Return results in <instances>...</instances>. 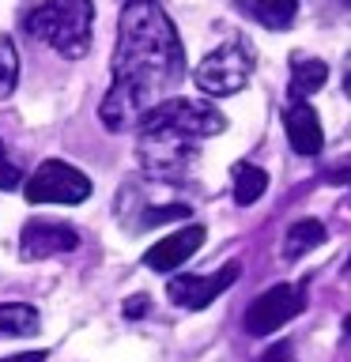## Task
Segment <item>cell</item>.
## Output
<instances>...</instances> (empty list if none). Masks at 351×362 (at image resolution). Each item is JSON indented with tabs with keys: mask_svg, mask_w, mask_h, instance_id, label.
I'll return each mask as SVG.
<instances>
[{
	"mask_svg": "<svg viewBox=\"0 0 351 362\" xmlns=\"http://www.w3.org/2000/svg\"><path fill=\"white\" fill-rule=\"evenodd\" d=\"M328 79V64L313 61V57H294L291 61V83H287V102L291 98H310L313 90H321V83Z\"/></svg>",
	"mask_w": 351,
	"mask_h": 362,
	"instance_id": "12",
	"label": "cell"
},
{
	"mask_svg": "<svg viewBox=\"0 0 351 362\" xmlns=\"http://www.w3.org/2000/svg\"><path fill=\"white\" fill-rule=\"evenodd\" d=\"M147 310V298H144V294H136V298H129V305H125V313H129V317H140Z\"/></svg>",
	"mask_w": 351,
	"mask_h": 362,
	"instance_id": "21",
	"label": "cell"
},
{
	"mask_svg": "<svg viewBox=\"0 0 351 362\" xmlns=\"http://www.w3.org/2000/svg\"><path fill=\"white\" fill-rule=\"evenodd\" d=\"M238 276H242V264L231 260V264H223L219 272H212V276H174L166 283V298L181 305V310H204V305H212L226 287H234Z\"/></svg>",
	"mask_w": 351,
	"mask_h": 362,
	"instance_id": "7",
	"label": "cell"
},
{
	"mask_svg": "<svg viewBox=\"0 0 351 362\" xmlns=\"http://www.w3.org/2000/svg\"><path fill=\"white\" fill-rule=\"evenodd\" d=\"M344 276L351 279V257H347V264H344Z\"/></svg>",
	"mask_w": 351,
	"mask_h": 362,
	"instance_id": "24",
	"label": "cell"
},
{
	"mask_svg": "<svg viewBox=\"0 0 351 362\" xmlns=\"http://www.w3.org/2000/svg\"><path fill=\"white\" fill-rule=\"evenodd\" d=\"M231 185H234V204H242V208H249L253 200L265 197L268 189V174L253 163H234L231 170Z\"/></svg>",
	"mask_w": 351,
	"mask_h": 362,
	"instance_id": "14",
	"label": "cell"
},
{
	"mask_svg": "<svg viewBox=\"0 0 351 362\" xmlns=\"http://www.w3.org/2000/svg\"><path fill=\"white\" fill-rule=\"evenodd\" d=\"M23 185V170H19V163L8 155V147H4V140H0V189L4 192H11V189H19Z\"/></svg>",
	"mask_w": 351,
	"mask_h": 362,
	"instance_id": "17",
	"label": "cell"
},
{
	"mask_svg": "<svg viewBox=\"0 0 351 362\" xmlns=\"http://www.w3.org/2000/svg\"><path fill=\"white\" fill-rule=\"evenodd\" d=\"M249 76H253V53H249L246 42L234 38L204 57L197 72H192V83L212 98H226V95H238L249 83Z\"/></svg>",
	"mask_w": 351,
	"mask_h": 362,
	"instance_id": "4",
	"label": "cell"
},
{
	"mask_svg": "<svg viewBox=\"0 0 351 362\" xmlns=\"http://www.w3.org/2000/svg\"><path fill=\"white\" fill-rule=\"evenodd\" d=\"M30 38L45 42L64 61H79L91 49V27H95V0H38L23 16Z\"/></svg>",
	"mask_w": 351,
	"mask_h": 362,
	"instance_id": "3",
	"label": "cell"
},
{
	"mask_svg": "<svg viewBox=\"0 0 351 362\" xmlns=\"http://www.w3.org/2000/svg\"><path fill=\"white\" fill-rule=\"evenodd\" d=\"M79 249V230L61 219H30L19 234V257L23 260H45Z\"/></svg>",
	"mask_w": 351,
	"mask_h": 362,
	"instance_id": "8",
	"label": "cell"
},
{
	"mask_svg": "<svg viewBox=\"0 0 351 362\" xmlns=\"http://www.w3.org/2000/svg\"><path fill=\"white\" fill-rule=\"evenodd\" d=\"M257 362H291V344H276L265 358H257Z\"/></svg>",
	"mask_w": 351,
	"mask_h": 362,
	"instance_id": "19",
	"label": "cell"
},
{
	"mask_svg": "<svg viewBox=\"0 0 351 362\" xmlns=\"http://www.w3.org/2000/svg\"><path fill=\"white\" fill-rule=\"evenodd\" d=\"M302 310H306V283H276V287H268L249 302L242 325L249 336H272Z\"/></svg>",
	"mask_w": 351,
	"mask_h": 362,
	"instance_id": "6",
	"label": "cell"
},
{
	"mask_svg": "<svg viewBox=\"0 0 351 362\" xmlns=\"http://www.w3.org/2000/svg\"><path fill=\"white\" fill-rule=\"evenodd\" d=\"M344 90H347V98H351V53H347V61H344Z\"/></svg>",
	"mask_w": 351,
	"mask_h": 362,
	"instance_id": "22",
	"label": "cell"
},
{
	"mask_svg": "<svg viewBox=\"0 0 351 362\" xmlns=\"http://www.w3.org/2000/svg\"><path fill=\"white\" fill-rule=\"evenodd\" d=\"M50 351H27V355H11V358H0V362H45Z\"/></svg>",
	"mask_w": 351,
	"mask_h": 362,
	"instance_id": "20",
	"label": "cell"
},
{
	"mask_svg": "<svg viewBox=\"0 0 351 362\" xmlns=\"http://www.w3.org/2000/svg\"><path fill=\"white\" fill-rule=\"evenodd\" d=\"M234 8L268 30H287L299 16V0H234Z\"/></svg>",
	"mask_w": 351,
	"mask_h": 362,
	"instance_id": "11",
	"label": "cell"
},
{
	"mask_svg": "<svg viewBox=\"0 0 351 362\" xmlns=\"http://www.w3.org/2000/svg\"><path fill=\"white\" fill-rule=\"evenodd\" d=\"M200 242H204V226L192 223V226H185V230H178V234L163 238V242H155L144 253V264L151 272H178L200 249Z\"/></svg>",
	"mask_w": 351,
	"mask_h": 362,
	"instance_id": "9",
	"label": "cell"
},
{
	"mask_svg": "<svg viewBox=\"0 0 351 362\" xmlns=\"http://www.w3.org/2000/svg\"><path fill=\"white\" fill-rule=\"evenodd\" d=\"M185 45L174 19L159 0H125L113 45V83L98 106V121L110 132L136 129L140 117L181 83Z\"/></svg>",
	"mask_w": 351,
	"mask_h": 362,
	"instance_id": "1",
	"label": "cell"
},
{
	"mask_svg": "<svg viewBox=\"0 0 351 362\" xmlns=\"http://www.w3.org/2000/svg\"><path fill=\"white\" fill-rule=\"evenodd\" d=\"M328 238V230L317 219H299V223H291V230L283 234V260H299L306 257L310 249H317Z\"/></svg>",
	"mask_w": 351,
	"mask_h": 362,
	"instance_id": "13",
	"label": "cell"
},
{
	"mask_svg": "<svg viewBox=\"0 0 351 362\" xmlns=\"http://www.w3.org/2000/svg\"><path fill=\"white\" fill-rule=\"evenodd\" d=\"M38 332V310L27 302L0 305V336H34Z\"/></svg>",
	"mask_w": 351,
	"mask_h": 362,
	"instance_id": "15",
	"label": "cell"
},
{
	"mask_svg": "<svg viewBox=\"0 0 351 362\" xmlns=\"http://www.w3.org/2000/svg\"><path fill=\"white\" fill-rule=\"evenodd\" d=\"M328 4H340V8H347V11H351V0H328Z\"/></svg>",
	"mask_w": 351,
	"mask_h": 362,
	"instance_id": "23",
	"label": "cell"
},
{
	"mask_svg": "<svg viewBox=\"0 0 351 362\" xmlns=\"http://www.w3.org/2000/svg\"><path fill=\"white\" fill-rule=\"evenodd\" d=\"M30 204H84L91 197V177L61 158H45L23 185Z\"/></svg>",
	"mask_w": 351,
	"mask_h": 362,
	"instance_id": "5",
	"label": "cell"
},
{
	"mask_svg": "<svg viewBox=\"0 0 351 362\" xmlns=\"http://www.w3.org/2000/svg\"><path fill=\"white\" fill-rule=\"evenodd\" d=\"M226 117L204 98H174L159 102L140 117V163L159 181H181L197 158V140L219 136Z\"/></svg>",
	"mask_w": 351,
	"mask_h": 362,
	"instance_id": "2",
	"label": "cell"
},
{
	"mask_svg": "<svg viewBox=\"0 0 351 362\" xmlns=\"http://www.w3.org/2000/svg\"><path fill=\"white\" fill-rule=\"evenodd\" d=\"M189 208L185 204H170V208H151V215H144L140 226H155V223H166V219H185Z\"/></svg>",
	"mask_w": 351,
	"mask_h": 362,
	"instance_id": "18",
	"label": "cell"
},
{
	"mask_svg": "<svg viewBox=\"0 0 351 362\" xmlns=\"http://www.w3.org/2000/svg\"><path fill=\"white\" fill-rule=\"evenodd\" d=\"M283 129H287V140L299 155H317L325 144V132H321V121H317V113L310 102L302 98H291L287 110H283Z\"/></svg>",
	"mask_w": 351,
	"mask_h": 362,
	"instance_id": "10",
	"label": "cell"
},
{
	"mask_svg": "<svg viewBox=\"0 0 351 362\" xmlns=\"http://www.w3.org/2000/svg\"><path fill=\"white\" fill-rule=\"evenodd\" d=\"M344 328H347V336H351V313H347V321H344Z\"/></svg>",
	"mask_w": 351,
	"mask_h": 362,
	"instance_id": "25",
	"label": "cell"
},
{
	"mask_svg": "<svg viewBox=\"0 0 351 362\" xmlns=\"http://www.w3.org/2000/svg\"><path fill=\"white\" fill-rule=\"evenodd\" d=\"M19 83V53L11 38H0V98H8Z\"/></svg>",
	"mask_w": 351,
	"mask_h": 362,
	"instance_id": "16",
	"label": "cell"
}]
</instances>
